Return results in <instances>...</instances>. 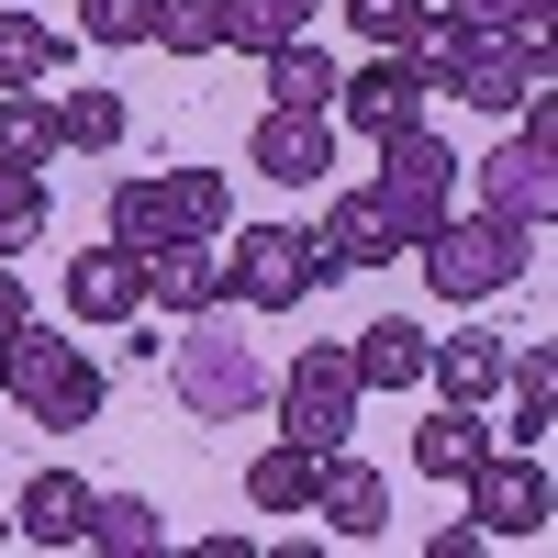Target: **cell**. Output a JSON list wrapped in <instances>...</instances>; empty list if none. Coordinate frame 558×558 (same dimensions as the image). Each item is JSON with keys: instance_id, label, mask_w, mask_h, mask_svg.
<instances>
[{"instance_id": "6da1fadb", "label": "cell", "mask_w": 558, "mask_h": 558, "mask_svg": "<svg viewBox=\"0 0 558 558\" xmlns=\"http://www.w3.org/2000/svg\"><path fill=\"white\" fill-rule=\"evenodd\" d=\"M168 391L202 413V425H246V413L268 402V368H257V347H246V324H235V302H213V313H191L168 336Z\"/></svg>"}, {"instance_id": "7a4b0ae2", "label": "cell", "mask_w": 558, "mask_h": 558, "mask_svg": "<svg viewBox=\"0 0 558 558\" xmlns=\"http://www.w3.org/2000/svg\"><path fill=\"white\" fill-rule=\"evenodd\" d=\"M413 257H425L436 302H492V291H514V279L536 268V223H514V213H447Z\"/></svg>"}, {"instance_id": "3957f363", "label": "cell", "mask_w": 558, "mask_h": 558, "mask_svg": "<svg viewBox=\"0 0 558 558\" xmlns=\"http://www.w3.org/2000/svg\"><path fill=\"white\" fill-rule=\"evenodd\" d=\"M368 202L391 213V235H402V257L436 235V223L458 213V146L436 123H402V134H380V179H368Z\"/></svg>"}, {"instance_id": "277c9868", "label": "cell", "mask_w": 558, "mask_h": 558, "mask_svg": "<svg viewBox=\"0 0 558 558\" xmlns=\"http://www.w3.org/2000/svg\"><path fill=\"white\" fill-rule=\"evenodd\" d=\"M0 391H12L34 425H101V357H78L68 336H45V324H23V336L0 347Z\"/></svg>"}, {"instance_id": "5b68a950", "label": "cell", "mask_w": 558, "mask_h": 558, "mask_svg": "<svg viewBox=\"0 0 558 558\" xmlns=\"http://www.w3.org/2000/svg\"><path fill=\"white\" fill-rule=\"evenodd\" d=\"M313 279H324V257H313L302 223H246L235 257H223V302L235 313H302Z\"/></svg>"}, {"instance_id": "8992f818", "label": "cell", "mask_w": 558, "mask_h": 558, "mask_svg": "<svg viewBox=\"0 0 558 558\" xmlns=\"http://www.w3.org/2000/svg\"><path fill=\"white\" fill-rule=\"evenodd\" d=\"M279 436L313 447V458L357 436V368H347V347H336V336H313V347L291 357V380H279Z\"/></svg>"}, {"instance_id": "52a82bcc", "label": "cell", "mask_w": 558, "mask_h": 558, "mask_svg": "<svg viewBox=\"0 0 558 558\" xmlns=\"http://www.w3.org/2000/svg\"><path fill=\"white\" fill-rule=\"evenodd\" d=\"M425 68H413L402 57V45H380V57H368V68H347L336 78V123L347 134H368V146H380V134H402V123H425Z\"/></svg>"}, {"instance_id": "ba28073f", "label": "cell", "mask_w": 558, "mask_h": 558, "mask_svg": "<svg viewBox=\"0 0 558 558\" xmlns=\"http://www.w3.org/2000/svg\"><path fill=\"white\" fill-rule=\"evenodd\" d=\"M481 213H514V223H558V134H502V146L481 157Z\"/></svg>"}, {"instance_id": "9c48e42d", "label": "cell", "mask_w": 558, "mask_h": 558, "mask_svg": "<svg viewBox=\"0 0 558 558\" xmlns=\"http://www.w3.org/2000/svg\"><path fill=\"white\" fill-rule=\"evenodd\" d=\"M470 525L481 536H547V470H536V447H514V458H481L470 470Z\"/></svg>"}, {"instance_id": "30bf717a", "label": "cell", "mask_w": 558, "mask_h": 558, "mask_svg": "<svg viewBox=\"0 0 558 558\" xmlns=\"http://www.w3.org/2000/svg\"><path fill=\"white\" fill-rule=\"evenodd\" d=\"M213 302H223V235H168V246H146V313L191 324V313H213Z\"/></svg>"}, {"instance_id": "8fae6325", "label": "cell", "mask_w": 558, "mask_h": 558, "mask_svg": "<svg viewBox=\"0 0 558 558\" xmlns=\"http://www.w3.org/2000/svg\"><path fill=\"white\" fill-rule=\"evenodd\" d=\"M313 257H324V279H357V268H391L402 235H391V213L368 202V191H336L324 223H313Z\"/></svg>"}, {"instance_id": "7c38bea8", "label": "cell", "mask_w": 558, "mask_h": 558, "mask_svg": "<svg viewBox=\"0 0 558 558\" xmlns=\"http://www.w3.org/2000/svg\"><path fill=\"white\" fill-rule=\"evenodd\" d=\"M68 313L78 324H134L146 313V257L134 246H68Z\"/></svg>"}, {"instance_id": "4fadbf2b", "label": "cell", "mask_w": 558, "mask_h": 558, "mask_svg": "<svg viewBox=\"0 0 558 558\" xmlns=\"http://www.w3.org/2000/svg\"><path fill=\"white\" fill-rule=\"evenodd\" d=\"M279 191H313V179H336V112H279L268 101V123H257V146H246Z\"/></svg>"}, {"instance_id": "5bb4252c", "label": "cell", "mask_w": 558, "mask_h": 558, "mask_svg": "<svg viewBox=\"0 0 558 558\" xmlns=\"http://www.w3.org/2000/svg\"><path fill=\"white\" fill-rule=\"evenodd\" d=\"M425 324L413 313H380V324H357L347 336V368H357V391H425Z\"/></svg>"}, {"instance_id": "9a60e30c", "label": "cell", "mask_w": 558, "mask_h": 558, "mask_svg": "<svg viewBox=\"0 0 558 558\" xmlns=\"http://www.w3.org/2000/svg\"><path fill=\"white\" fill-rule=\"evenodd\" d=\"M313 514L336 525V536H380V525H391V481L368 470V458H347V447H324V481H313Z\"/></svg>"}, {"instance_id": "2e32d148", "label": "cell", "mask_w": 558, "mask_h": 558, "mask_svg": "<svg viewBox=\"0 0 558 558\" xmlns=\"http://www.w3.org/2000/svg\"><path fill=\"white\" fill-rule=\"evenodd\" d=\"M78 525H89V481H78V470H34V481L12 492V536H34V547H78Z\"/></svg>"}, {"instance_id": "e0dca14e", "label": "cell", "mask_w": 558, "mask_h": 558, "mask_svg": "<svg viewBox=\"0 0 558 558\" xmlns=\"http://www.w3.org/2000/svg\"><path fill=\"white\" fill-rule=\"evenodd\" d=\"M492 458V425H481V402H436L425 425H413V470L425 481H470Z\"/></svg>"}, {"instance_id": "ac0fdd59", "label": "cell", "mask_w": 558, "mask_h": 558, "mask_svg": "<svg viewBox=\"0 0 558 558\" xmlns=\"http://www.w3.org/2000/svg\"><path fill=\"white\" fill-rule=\"evenodd\" d=\"M502 368H514V347H502V336H436V347H425L436 402H492V391H502Z\"/></svg>"}, {"instance_id": "d6986e66", "label": "cell", "mask_w": 558, "mask_h": 558, "mask_svg": "<svg viewBox=\"0 0 558 558\" xmlns=\"http://www.w3.org/2000/svg\"><path fill=\"white\" fill-rule=\"evenodd\" d=\"M257 68H268V101H279V112H336V78H347V68L324 57L313 34H291V45H268Z\"/></svg>"}, {"instance_id": "ffe728a7", "label": "cell", "mask_w": 558, "mask_h": 558, "mask_svg": "<svg viewBox=\"0 0 558 558\" xmlns=\"http://www.w3.org/2000/svg\"><path fill=\"white\" fill-rule=\"evenodd\" d=\"M78 547H101V558H157V547H168V525H157V502H146V492H89Z\"/></svg>"}, {"instance_id": "44dd1931", "label": "cell", "mask_w": 558, "mask_h": 558, "mask_svg": "<svg viewBox=\"0 0 558 558\" xmlns=\"http://www.w3.org/2000/svg\"><path fill=\"white\" fill-rule=\"evenodd\" d=\"M157 191H168V223H179V235H223V223H235V179H223V168H157Z\"/></svg>"}, {"instance_id": "7402d4cb", "label": "cell", "mask_w": 558, "mask_h": 558, "mask_svg": "<svg viewBox=\"0 0 558 558\" xmlns=\"http://www.w3.org/2000/svg\"><path fill=\"white\" fill-rule=\"evenodd\" d=\"M68 68V34L57 23H34V12H12V0H0V89H45Z\"/></svg>"}, {"instance_id": "603a6c76", "label": "cell", "mask_w": 558, "mask_h": 558, "mask_svg": "<svg viewBox=\"0 0 558 558\" xmlns=\"http://www.w3.org/2000/svg\"><path fill=\"white\" fill-rule=\"evenodd\" d=\"M313 481H324V458L279 436V447H257V470H246V502H257V514H313Z\"/></svg>"}, {"instance_id": "cb8c5ba5", "label": "cell", "mask_w": 558, "mask_h": 558, "mask_svg": "<svg viewBox=\"0 0 558 558\" xmlns=\"http://www.w3.org/2000/svg\"><path fill=\"white\" fill-rule=\"evenodd\" d=\"M213 12H223V45H235V57H268V45L313 34L324 0H213Z\"/></svg>"}, {"instance_id": "d4e9b609", "label": "cell", "mask_w": 558, "mask_h": 558, "mask_svg": "<svg viewBox=\"0 0 558 558\" xmlns=\"http://www.w3.org/2000/svg\"><path fill=\"white\" fill-rule=\"evenodd\" d=\"M502 391H514V447H536L558 425V347H514V368H502Z\"/></svg>"}, {"instance_id": "484cf974", "label": "cell", "mask_w": 558, "mask_h": 558, "mask_svg": "<svg viewBox=\"0 0 558 558\" xmlns=\"http://www.w3.org/2000/svg\"><path fill=\"white\" fill-rule=\"evenodd\" d=\"M45 157H68L57 101H34V89H0V168H45Z\"/></svg>"}, {"instance_id": "4316f807", "label": "cell", "mask_w": 558, "mask_h": 558, "mask_svg": "<svg viewBox=\"0 0 558 558\" xmlns=\"http://www.w3.org/2000/svg\"><path fill=\"white\" fill-rule=\"evenodd\" d=\"M101 223H112V246H134V257L179 235V223H168V191H157L146 168H134V179H112V202H101Z\"/></svg>"}, {"instance_id": "83f0119b", "label": "cell", "mask_w": 558, "mask_h": 558, "mask_svg": "<svg viewBox=\"0 0 558 558\" xmlns=\"http://www.w3.org/2000/svg\"><path fill=\"white\" fill-rule=\"evenodd\" d=\"M123 123H134V112H123V89H101V78H78L68 101H57V134H68L78 157H112V146H123Z\"/></svg>"}, {"instance_id": "f1b7e54d", "label": "cell", "mask_w": 558, "mask_h": 558, "mask_svg": "<svg viewBox=\"0 0 558 558\" xmlns=\"http://www.w3.org/2000/svg\"><path fill=\"white\" fill-rule=\"evenodd\" d=\"M45 246V168H0V257Z\"/></svg>"}, {"instance_id": "f546056e", "label": "cell", "mask_w": 558, "mask_h": 558, "mask_svg": "<svg viewBox=\"0 0 558 558\" xmlns=\"http://www.w3.org/2000/svg\"><path fill=\"white\" fill-rule=\"evenodd\" d=\"M146 45H157V57H213V45H223V12H213V0H157Z\"/></svg>"}, {"instance_id": "4dcf8cb0", "label": "cell", "mask_w": 558, "mask_h": 558, "mask_svg": "<svg viewBox=\"0 0 558 558\" xmlns=\"http://www.w3.org/2000/svg\"><path fill=\"white\" fill-rule=\"evenodd\" d=\"M146 23H157V0H78L89 45H146Z\"/></svg>"}, {"instance_id": "1f68e13d", "label": "cell", "mask_w": 558, "mask_h": 558, "mask_svg": "<svg viewBox=\"0 0 558 558\" xmlns=\"http://www.w3.org/2000/svg\"><path fill=\"white\" fill-rule=\"evenodd\" d=\"M336 12H347V34H368V45H413L425 0H336Z\"/></svg>"}, {"instance_id": "d6a6232c", "label": "cell", "mask_w": 558, "mask_h": 558, "mask_svg": "<svg viewBox=\"0 0 558 558\" xmlns=\"http://www.w3.org/2000/svg\"><path fill=\"white\" fill-rule=\"evenodd\" d=\"M447 12H458V23H481V34H514V23L547 12V0H447Z\"/></svg>"}, {"instance_id": "836d02e7", "label": "cell", "mask_w": 558, "mask_h": 558, "mask_svg": "<svg viewBox=\"0 0 558 558\" xmlns=\"http://www.w3.org/2000/svg\"><path fill=\"white\" fill-rule=\"evenodd\" d=\"M23 324H34V291H23V279H12V257H0V347H12Z\"/></svg>"}, {"instance_id": "e575fe53", "label": "cell", "mask_w": 558, "mask_h": 558, "mask_svg": "<svg viewBox=\"0 0 558 558\" xmlns=\"http://www.w3.org/2000/svg\"><path fill=\"white\" fill-rule=\"evenodd\" d=\"M0 547H12V514H0Z\"/></svg>"}]
</instances>
